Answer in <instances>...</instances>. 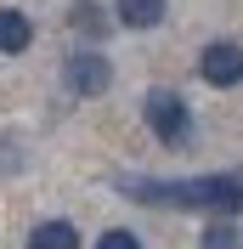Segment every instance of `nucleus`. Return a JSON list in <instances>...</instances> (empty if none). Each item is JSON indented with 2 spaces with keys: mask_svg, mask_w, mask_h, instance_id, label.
Returning a JSON list of instances; mask_svg holds the SVG:
<instances>
[{
  "mask_svg": "<svg viewBox=\"0 0 243 249\" xmlns=\"http://www.w3.org/2000/svg\"><path fill=\"white\" fill-rule=\"evenodd\" d=\"M170 12V0H113V17L124 29H158Z\"/></svg>",
  "mask_w": 243,
  "mask_h": 249,
  "instance_id": "nucleus-6",
  "label": "nucleus"
},
{
  "mask_svg": "<svg viewBox=\"0 0 243 249\" xmlns=\"http://www.w3.org/2000/svg\"><path fill=\"white\" fill-rule=\"evenodd\" d=\"M62 85H68V96H102L107 85H113V62L102 57L96 46H85V51H74V57L62 62Z\"/></svg>",
  "mask_w": 243,
  "mask_h": 249,
  "instance_id": "nucleus-3",
  "label": "nucleus"
},
{
  "mask_svg": "<svg viewBox=\"0 0 243 249\" xmlns=\"http://www.w3.org/2000/svg\"><path fill=\"white\" fill-rule=\"evenodd\" d=\"M68 29H79L85 40H102V34L113 29V17L96 6V0H74V6H68Z\"/></svg>",
  "mask_w": 243,
  "mask_h": 249,
  "instance_id": "nucleus-7",
  "label": "nucleus"
},
{
  "mask_svg": "<svg viewBox=\"0 0 243 249\" xmlns=\"http://www.w3.org/2000/svg\"><path fill=\"white\" fill-rule=\"evenodd\" d=\"M12 170H23V142L0 136V176H12Z\"/></svg>",
  "mask_w": 243,
  "mask_h": 249,
  "instance_id": "nucleus-10",
  "label": "nucleus"
},
{
  "mask_svg": "<svg viewBox=\"0 0 243 249\" xmlns=\"http://www.w3.org/2000/svg\"><path fill=\"white\" fill-rule=\"evenodd\" d=\"M141 119H147V130L164 142V147L192 142V108H187L175 91H147L141 96Z\"/></svg>",
  "mask_w": 243,
  "mask_h": 249,
  "instance_id": "nucleus-2",
  "label": "nucleus"
},
{
  "mask_svg": "<svg viewBox=\"0 0 243 249\" xmlns=\"http://www.w3.org/2000/svg\"><path fill=\"white\" fill-rule=\"evenodd\" d=\"M198 79L215 85V91L243 85V46H238V40H215V46H204V51H198Z\"/></svg>",
  "mask_w": 243,
  "mask_h": 249,
  "instance_id": "nucleus-4",
  "label": "nucleus"
},
{
  "mask_svg": "<svg viewBox=\"0 0 243 249\" xmlns=\"http://www.w3.org/2000/svg\"><path fill=\"white\" fill-rule=\"evenodd\" d=\"M34 46V23L17 6H0V57H23Z\"/></svg>",
  "mask_w": 243,
  "mask_h": 249,
  "instance_id": "nucleus-5",
  "label": "nucleus"
},
{
  "mask_svg": "<svg viewBox=\"0 0 243 249\" xmlns=\"http://www.w3.org/2000/svg\"><path fill=\"white\" fill-rule=\"evenodd\" d=\"M96 249H141L136 232H124V227H107L102 238H96Z\"/></svg>",
  "mask_w": 243,
  "mask_h": 249,
  "instance_id": "nucleus-11",
  "label": "nucleus"
},
{
  "mask_svg": "<svg viewBox=\"0 0 243 249\" xmlns=\"http://www.w3.org/2000/svg\"><path fill=\"white\" fill-rule=\"evenodd\" d=\"M29 249H79L74 221H40V227L29 232Z\"/></svg>",
  "mask_w": 243,
  "mask_h": 249,
  "instance_id": "nucleus-8",
  "label": "nucleus"
},
{
  "mask_svg": "<svg viewBox=\"0 0 243 249\" xmlns=\"http://www.w3.org/2000/svg\"><path fill=\"white\" fill-rule=\"evenodd\" d=\"M198 249H243V232L232 227L226 215H221L215 227H204V238H198Z\"/></svg>",
  "mask_w": 243,
  "mask_h": 249,
  "instance_id": "nucleus-9",
  "label": "nucleus"
},
{
  "mask_svg": "<svg viewBox=\"0 0 243 249\" xmlns=\"http://www.w3.org/2000/svg\"><path fill=\"white\" fill-rule=\"evenodd\" d=\"M113 187H119L130 204H147V210H204V215H243V170L181 176V181H158V176H119Z\"/></svg>",
  "mask_w": 243,
  "mask_h": 249,
  "instance_id": "nucleus-1",
  "label": "nucleus"
}]
</instances>
